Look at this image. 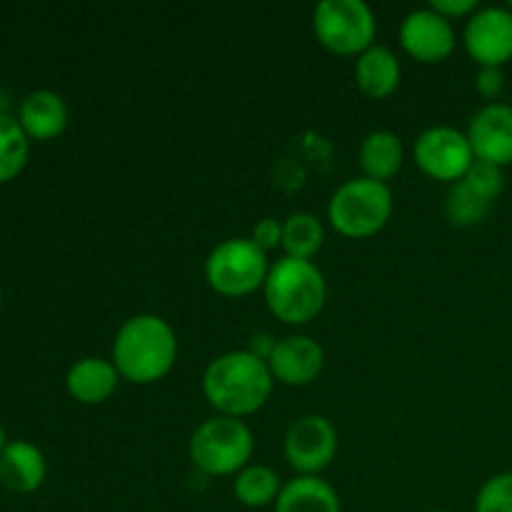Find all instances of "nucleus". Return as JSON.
Segmentation results:
<instances>
[{
    "instance_id": "27",
    "label": "nucleus",
    "mask_w": 512,
    "mask_h": 512,
    "mask_svg": "<svg viewBox=\"0 0 512 512\" xmlns=\"http://www.w3.org/2000/svg\"><path fill=\"white\" fill-rule=\"evenodd\" d=\"M250 240H253L260 250H265V253H270V250L275 248H283V220L263 218L253 228Z\"/></svg>"
},
{
    "instance_id": "11",
    "label": "nucleus",
    "mask_w": 512,
    "mask_h": 512,
    "mask_svg": "<svg viewBox=\"0 0 512 512\" xmlns=\"http://www.w3.org/2000/svg\"><path fill=\"white\" fill-rule=\"evenodd\" d=\"M400 45L418 63H440L450 58L458 45L455 25L430 5L410 10L400 23Z\"/></svg>"
},
{
    "instance_id": "32",
    "label": "nucleus",
    "mask_w": 512,
    "mask_h": 512,
    "mask_svg": "<svg viewBox=\"0 0 512 512\" xmlns=\"http://www.w3.org/2000/svg\"><path fill=\"white\" fill-rule=\"evenodd\" d=\"M425 512H445V510H425Z\"/></svg>"
},
{
    "instance_id": "10",
    "label": "nucleus",
    "mask_w": 512,
    "mask_h": 512,
    "mask_svg": "<svg viewBox=\"0 0 512 512\" xmlns=\"http://www.w3.org/2000/svg\"><path fill=\"white\" fill-rule=\"evenodd\" d=\"M463 43L478 65L503 68L512 60V10L508 5H485L465 20Z\"/></svg>"
},
{
    "instance_id": "22",
    "label": "nucleus",
    "mask_w": 512,
    "mask_h": 512,
    "mask_svg": "<svg viewBox=\"0 0 512 512\" xmlns=\"http://www.w3.org/2000/svg\"><path fill=\"white\" fill-rule=\"evenodd\" d=\"M325 243V228L318 215L293 213L283 220V250L290 258L313 260Z\"/></svg>"
},
{
    "instance_id": "4",
    "label": "nucleus",
    "mask_w": 512,
    "mask_h": 512,
    "mask_svg": "<svg viewBox=\"0 0 512 512\" xmlns=\"http://www.w3.org/2000/svg\"><path fill=\"white\" fill-rule=\"evenodd\" d=\"M255 438L248 423L228 415H213L193 430L188 443L190 460L205 475H238L253 458Z\"/></svg>"
},
{
    "instance_id": "6",
    "label": "nucleus",
    "mask_w": 512,
    "mask_h": 512,
    "mask_svg": "<svg viewBox=\"0 0 512 512\" xmlns=\"http://www.w3.org/2000/svg\"><path fill=\"white\" fill-rule=\"evenodd\" d=\"M270 260L250 238H228L205 258V280L225 298H245L263 290Z\"/></svg>"
},
{
    "instance_id": "17",
    "label": "nucleus",
    "mask_w": 512,
    "mask_h": 512,
    "mask_svg": "<svg viewBox=\"0 0 512 512\" xmlns=\"http://www.w3.org/2000/svg\"><path fill=\"white\" fill-rule=\"evenodd\" d=\"M400 75H403L400 60L388 45L373 43L355 60V83H358L360 93L373 100L393 95L400 85Z\"/></svg>"
},
{
    "instance_id": "18",
    "label": "nucleus",
    "mask_w": 512,
    "mask_h": 512,
    "mask_svg": "<svg viewBox=\"0 0 512 512\" xmlns=\"http://www.w3.org/2000/svg\"><path fill=\"white\" fill-rule=\"evenodd\" d=\"M275 512H343L340 495L320 475H295L283 485Z\"/></svg>"
},
{
    "instance_id": "12",
    "label": "nucleus",
    "mask_w": 512,
    "mask_h": 512,
    "mask_svg": "<svg viewBox=\"0 0 512 512\" xmlns=\"http://www.w3.org/2000/svg\"><path fill=\"white\" fill-rule=\"evenodd\" d=\"M468 140L475 160L493 163L498 168L512 163V105L485 103L470 118Z\"/></svg>"
},
{
    "instance_id": "20",
    "label": "nucleus",
    "mask_w": 512,
    "mask_h": 512,
    "mask_svg": "<svg viewBox=\"0 0 512 512\" xmlns=\"http://www.w3.org/2000/svg\"><path fill=\"white\" fill-rule=\"evenodd\" d=\"M283 485L280 475L270 465L250 463L235 475L233 493L245 508H268V505H275Z\"/></svg>"
},
{
    "instance_id": "1",
    "label": "nucleus",
    "mask_w": 512,
    "mask_h": 512,
    "mask_svg": "<svg viewBox=\"0 0 512 512\" xmlns=\"http://www.w3.org/2000/svg\"><path fill=\"white\" fill-rule=\"evenodd\" d=\"M275 378L268 363L250 350H230L210 360L203 373V395L215 415L248 418L268 403Z\"/></svg>"
},
{
    "instance_id": "13",
    "label": "nucleus",
    "mask_w": 512,
    "mask_h": 512,
    "mask_svg": "<svg viewBox=\"0 0 512 512\" xmlns=\"http://www.w3.org/2000/svg\"><path fill=\"white\" fill-rule=\"evenodd\" d=\"M275 383L300 388L320 378L325 368V350L310 335H288L278 340L273 355L268 360Z\"/></svg>"
},
{
    "instance_id": "9",
    "label": "nucleus",
    "mask_w": 512,
    "mask_h": 512,
    "mask_svg": "<svg viewBox=\"0 0 512 512\" xmlns=\"http://www.w3.org/2000/svg\"><path fill=\"white\" fill-rule=\"evenodd\" d=\"M283 450L295 475H320L338 455V430L323 415H303L285 433Z\"/></svg>"
},
{
    "instance_id": "23",
    "label": "nucleus",
    "mask_w": 512,
    "mask_h": 512,
    "mask_svg": "<svg viewBox=\"0 0 512 512\" xmlns=\"http://www.w3.org/2000/svg\"><path fill=\"white\" fill-rule=\"evenodd\" d=\"M30 138L18 118L0 113V183L13 180L28 163Z\"/></svg>"
},
{
    "instance_id": "30",
    "label": "nucleus",
    "mask_w": 512,
    "mask_h": 512,
    "mask_svg": "<svg viewBox=\"0 0 512 512\" xmlns=\"http://www.w3.org/2000/svg\"><path fill=\"white\" fill-rule=\"evenodd\" d=\"M5 448H8V435H5V428L0 425V453H3Z\"/></svg>"
},
{
    "instance_id": "15",
    "label": "nucleus",
    "mask_w": 512,
    "mask_h": 512,
    "mask_svg": "<svg viewBox=\"0 0 512 512\" xmlns=\"http://www.w3.org/2000/svg\"><path fill=\"white\" fill-rule=\"evenodd\" d=\"M120 380L123 378L113 360L90 355V358H80L70 365L68 375H65V388H68L70 398L78 403L100 405L113 398Z\"/></svg>"
},
{
    "instance_id": "7",
    "label": "nucleus",
    "mask_w": 512,
    "mask_h": 512,
    "mask_svg": "<svg viewBox=\"0 0 512 512\" xmlns=\"http://www.w3.org/2000/svg\"><path fill=\"white\" fill-rule=\"evenodd\" d=\"M313 33L330 53L358 58L375 43L378 20L365 0H320L313 10Z\"/></svg>"
},
{
    "instance_id": "31",
    "label": "nucleus",
    "mask_w": 512,
    "mask_h": 512,
    "mask_svg": "<svg viewBox=\"0 0 512 512\" xmlns=\"http://www.w3.org/2000/svg\"><path fill=\"white\" fill-rule=\"evenodd\" d=\"M0 305H3V290H0Z\"/></svg>"
},
{
    "instance_id": "5",
    "label": "nucleus",
    "mask_w": 512,
    "mask_h": 512,
    "mask_svg": "<svg viewBox=\"0 0 512 512\" xmlns=\"http://www.w3.org/2000/svg\"><path fill=\"white\" fill-rule=\"evenodd\" d=\"M393 215V190L365 175L345 180L328 200V220L345 238H370L388 225Z\"/></svg>"
},
{
    "instance_id": "26",
    "label": "nucleus",
    "mask_w": 512,
    "mask_h": 512,
    "mask_svg": "<svg viewBox=\"0 0 512 512\" xmlns=\"http://www.w3.org/2000/svg\"><path fill=\"white\" fill-rule=\"evenodd\" d=\"M475 90H478L488 103H498V98L505 90L503 68H495V65H478V73H475Z\"/></svg>"
},
{
    "instance_id": "2",
    "label": "nucleus",
    "mask_w": 512,
    "mask_h": 512,
    "mask_svg": "<svg viewBox=\"0 0 512 512\" xmlns=\"http://www.w3.org/2000/svg\"><path fill=\"white\" fill-rule=\"evenodd\" d=\"M113 365L120 378L135 385H153L170 375L178 360V335L173 325L153 313L125 320L113 340Z\"/></svg>"
},
{
    "instance_id": "21",
    "label": "nucleus",
    "mask_w": 512,
    "mask_h": 512,
    "mask_svg": "<svg viewBox=\"0 0 512 512\" xmlns=\"http://www.w3.org/2000/svg\"><path fill=\"white\" fill-rule=\"evenodd\" d=\"M493 203L495 200H490L470 180L463 178L450 185L448 198H445V215L455 228H475L488 218Z\"/></svg>"
},
{
    "instance_id": "14",
    "label": "nucleus",
    "mask_w": 512,
    "mask_h": 512,
    "mask_svg": "<svg viewBox=\"0 0 512 512\" xmlns=\"http://www.w3.org/2000/svg\"><path fill=\"white\" fill-rule=\"evenodd\" d=\"M48 463L38 445L28 440H10L8 448L0 453V483L10 493L30 495L45 483Z\"/></svg>"
},
{
    "instance_id": "3",
    "label": "nucleus",
    "mask_w": 512,
    "mask_h": 512,
    "mask_svg": "<svg viewBox=\"0 0 512 512\" xmlns=\"http://www.w3.org/2000/svg\"><path fill=\"white\" fill-rule=\"evenodd\" d=\"M263 298L270 313L288 325H305L318 318L328 300L325 275L313 260L283 255L270 263L263 285Z\"/></svg>"
},
{
    "instance_id": "25",
    "label": "nucleus",
    "mask_w": 512,
    "mask_h": 512,
    "mask_svg": "<svg viewBox=\"0 0 512 512\" xmlns=\"http://www.w3.org/2000/svg\"><path fill=\"white\" fill-rule=\"evenodd\" d=\"M465 180H470V183H473L480 193L488 195L490 200H498L505 190L503 168H498V165L493 163H483V160H475L473 168L465 175Z\"/></svg>"
},
{
    "instance_id": "19",
    "label": "nucleus",
    "mask_w": 512,
    "mask_h": 512,
    "mask_svg": "<svg viewBox=\"0 0 512 512\" xmlns=\"http://www.w3.org/2000/svg\"><path fill=\"white\" fill-rule=\"evenodd\" d=\"M360 168L363 175L370 180H378V183H388L390 178L400 173L405 160L403 143H400L398 135L393 130H373L363 138L358 150Z\"/></svg>"
},
{
    "instance_id": "29",
    "label": "nucleus",
    "mask_w": 512,
    "mask_h": 512,
    "mask_svg": "<svg viewBox=\"0 0 512 512\" xmlns=\"http://www.w3.org/2000/svg\"><path fill=\"white\" fill-rule=\"evenodd\" d=\"M275 345H278V340H275L270 333H255L253 338H250V345L245 350H250V353L258 355L260 360H265V363H268L270 355H273V350H275Z\"/></svg>"
},
{
    "instance_id": "16",
    "label": "nucleus",
    "mask_w": 512,
    "mask_h": 512,
    "mask_svg": "<svg viewBox=\"0 0 512 512\" xmlns=\"http://www.w3.org/2000/svg\"><path fill=\"white\" fill-rule=\"evenodd\" d=\"M68 105L55 90H33L18 110V123L30 140H53L68 128Z\"/></svg>"
},
{
    "instance_id": "24",
    "label": "nucleus",
    "mask_w": 512,
    "mask_h": 512,
    "mask_svg": "<svg viewBox=\"0 0 512 512\" xmlns=\"http://www.w3.org/2000/svg\"><path fill=\"white\" fill-rule=\"evenodd\" d=\"M475 512H512V470L485 480L475 498Z\"/></svg>"
},
{
    "instance_id": "8",
    "label": "nucleus",
    "mask_w": 512,
    "mask_h": 512,
    "mask_svg": "<svg viewBox=\"0 0 512 512\" xmlns=\"http://www.w3.org/2000/svg\"><path fill=\"white\" fill-rule=\"evenodd\" d=\"M415 165L428 178L443 183H458L473 168L475 153L470 148L468 133L453 125H433L415 138L413 145Z\"/></svg>"
},
{
    "instance_id": "33",
    "label": "nucleus",
    "mask_w": 512,
    "mask_h": 512,
    "mask_svg": "<svg viewBox=\"0 0 512 512\" xmlns=\"http://www.w3.org/2000/svg\"><path fill=\"white\" fill-rule=\"evenodd\" d=\"M508 8H510V10H512V3H510V5H508Z\"/></svg>"
},
{
    "instance_id": "28",
    "label": "nucleus",
    "mask_w": 512,
    "mask_h": 512,
    "mask_svg": "<svg viewBox=\"0 0 512 512\" xmlns=\"http://www.w3.org/2000/svg\"><path fill=\"white\" fill-rule=\"evenodd\" d=\"M430 8L453 23L458 18H470L480 5L475 0H430Z\"/></svg>"
}]
</instances>
